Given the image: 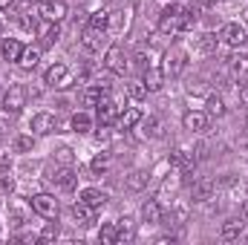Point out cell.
Listing matches in <instances>:
<instances>
[{
  "mask_svg": "<svg viewBox=\"0 0 248 245\" xmlns=\"http://www.w3.org/2000/svg\"><path fill=\"white\" fill-rule=\"evenodd\" d=\"M38 61H41V46H23V52H20V66L23 69H35L38 66Z\"/></svg>",
  "mask_w": 248,
  "mask_h": 245,
  "instance_id": "cell-24",
  "label": "cell"
},
{
  "mask_svg": "<svg viewBox=\"0 0 248 245\" xmlns=\"http://www.w3.org/2000/svg\"><path fill=\"white\" fill-rule=\"evenodd\" d=\"M187 133H202L205 127H208V113H199V110H190L185 113V119H182Z\"/></svg>",
  "mask_w": 248,
  "mask_h": 245,
  "instance_id": "cell-13",
  "label": "cell"
},
{
  "mask_svg": "<svg viewBox=\"0 0 248 245\" xmlns=\"http://www.w3.org/2000/svg\"><path fill=\"white\" fill-rule=\"evenodd\" d=\"M144 182H147V176H144V173H130L127 187H130V190H139V187H144Z\"/></svg>",
  "mask_w": 248,
  "mask_h": 245,
  "instance_id": "cell-38",
  "label": "cell"
},
{
  "mask_svg": "<svg viewBox=\"0 0 248 245\" xmlns=\"http://www.w3.org/2000/svg\"><path fill=\"white\" fill-rule=\"evenodd\" d=\"M6 170H9V159L3 156V159H0V173H6Z\"/></svg>",
  "mask_w": 248,
  "mask_h": 245,
  "instance_id": "cell-45",
  "label": "cell"
},
{
  "mask_svg": "<svg viewBox=\"0 0 248 245\" xmlns=\"http://www.w3.org/2000/svg\"><path fill=\"white\" fill-rule=\"evenodd\" d=\"M196 159H199V156H196L193 150H187V147H176V150L170 153V162H173L182 173H190V170L196 168Z\"/></svg>",
  "mask_w": 248,
  "mask_h": 245,
  "instance_id": "cell-10",
  "label": "cell"
},
{
  "mask_svg": "<svg viewBox=\"0 0 248 245\" xmlns=\"http://www.w3.org/2000/svg\"><path fill=\"white\" fill-rule=\"evenodd\" d=\"M29 127H32V136H49L55 130V116L52 113H35Z\"/></svg>",
  "mask_w": 248,
  "mask_h": 245,
  "instance_id": "cell-11",
  "label": "cell"
},
{
  "mask_svg": "<svg viewBox=\"0 0 248 245\" xmlns=\"http://www.w3.org/2000/svg\"><path fill=\"white\" fill-rule=\"evenodd\" d=\"M20 52H23V46H20V41H15V38H6V41L0 44V55H3L6 61H20Z\"/></svg>",
  "mask_w": 248,
  "mask_h": 245,
  "instance_id": "cell-19",
  "label": "cell"
},
{
  "mask_svg": "<svg viewBox=\"0 0 248 245\" xmlns=\"http://www.w3.org/2000/svg\"><path fill=\"white\" fill-rule=\"evenodd\" d=\"M3 130H6V124H3V122H0V136H3Z\"/></svg>",
  "mask_w": 248,
  "mask_h": 245,
  "instance_id": "cell-46",
  "label": "cell"
},
{
  "mask_svg": "<svg viewBox=\"0 0 248 245\" xmlns=\"http://www.w3.org/2000/svg\"><path fill=\"white\" fill-rule=\"evenodd\" d=\"M104 92H107V84H104V81L87 87V90H84V104H87V107H98V101L104 98Z\"/></svg>",
  "mask_w": 248,
  "mask_h": 245,
  "instance_id": "cell-20",
  "label": "cell"
},
{
  "mask_svg": "<svg viewBox=\"0 0 248 245\" xmlns=\"http://www.w3.org/2000/svg\"><path fill=\"white\" fill-rule=\"evenodd\" d=\"M78 199H81V202H87L93 211H98V208H104V205H107V193H101L98 187H84Z\"/></svg>",
  "mask_w": 248,
  "mask_h": 245,
  "instance_id": "cell-14",
  "label": "cell"
},
{
  "mask_svg": "<svg viewBox=\"0 0 248 245\" xmlns=\"http://www.w3.org/2000/svg\"><path fill=\"white\" fill-rule=\"evenodd\" d=\"M182 15H185V6H179V3H170V6H165L162 9V17H159V29L168 35H173V32H182Z\"/></svg>",
  "mask_w": 248,
  "mask_h": 245,
  "instance_id": "cell-2",
  "label": "cell"
},
{
  "mask_svg": "<svg viewBox=\"0 0 248 245\" xmlns=\"http://www.w3.org/2000/svg\"><path fill=\"white\" fill-rule=\"evenodd\" d=\"M219 38H222L228 46H234V49H237V46H243V44L248 41V32H246V26H243V23H225Z\"/></svg>",
  "mask_w": 248,
  "mask_h": 245,
  "instance_id": "cell-8",
  "label": "cell"
},
{
  "mask_svg": "<svg viewBox=\"0 0 248 245\" xmlns=\"http://www.w3.org/2000/svg\"><path fill=\"white\" fill-rule=\"evenodd\" d=\"M38 15L46 23H61L63 17H66V3L63 0H44L41 9H38Z\"/></svg>",
  "mask_w": 248,
  "mask_h": 245,
  "instance_id": "cell-6",
  "label": "cell"
},
{
  "mask_svg": "<svg viewBox=\"0 0 248 245\" xmlns=\"http://www.w3.org/2000/svg\"><path fill=\"white\" fill-rule=\"evenodd\" d=\"M9 219H12V225H23V219H26V208H20L15 199L9 202Z\"/></svg>",
  "mask_w": 248,
  "mask_h": 245,
  "instance_id": "cell-32",
  "label": "cell"
},
{
  "mask_svg": "<svg viewBox=\"0 0 248 245\" xmlns=\"http://www.w3.org/2000/svg\"><path fill=\"white\" fill-rule=\"evenodd\" d=\"M205 113H208V116H214V119L225 116V98H222L219 92H211V95H208V101H205Z\"/></svg>",
  "mask_w": 248,
  "mask_h": 245,
  "instance_id": "cell-21",
  "label": "cell"
},
{
  "mask_svg": "<svg viewBox=\"0 0 248 245\" xmlns=\"http://www.w3.org/2000/svg\"><path fill=\"white\" fill-rule=\"evenodd\" d=\"M72 216H75L78 225H93V208L87 202H81V199L72 205Z\"/></svg>",
  "mask_w": 248,
  "mask_h": 245,
  "instance_id": "cell-22",
  "label": "cell"
},
{
  "mask_svg": "<svg viewBox=\"0 0 248 245\" xmlns=\"http://www.w3.org/2000/svg\"><path fill=\"white\" fill-rule=\"evenodd\" d=\"M44 81H46L52 90H63V87H69V69H66L63 63H52V66L44 72Z\"/></svg>",
  "mask_w": 248,
  "mask_h": 245,
  "instance_id": "cell-9",
  "label": "cell"
},
{
  "mask_svg": "<svg viewBox=\"0 0 248 245\" xmlns=\"http://www.w3.org/2000/svg\"><path fill=\"white\" fill-rule=\"evenodd\" d=\"M3 95H6V92H3V90H0V104H3Z\"/></svg>",
  "mask_w": 248,
  "mask_h": 245,
  "instance_id": "cell-48",
  "label": "cell"
},
{
  "mask_svg": "<svg viewBox=\"0 0 248 245\" xmlns=\"http://www.w3.org/2000/svg\"><path fill=\"white\" fill-rule=\"evenodd\" d=\"M139 122H141V110L139 107H127V110H122V116H119L122 130H133Z\"/></svg>",
  "mask_w": 248,
  "mask_h": 245,
  "instance_id": "cell-25",
  "label": "cell"
},
{
  "mask_svg": "<svg viewBox=\"0 0 248 245\" xmlns=\"http://www.w3.org/2000/svg\"><path fill=\"white\" fill-rule=\"evenodd\" d=\"M58 159H61V165H72V150L69 147H61L58 150Z\"/></svg>",
  "mask_w": 248,
  "mask_h": 245,
  "instance_id": "cell-42",
  "label": "cell"
},
{
  "mask_svg": "<svg viewBox=\"0 0 248 245\" xmlns=\"http://www.w3.org/2000/svg\"><path fill=\"white\" fill-rule=\"evenodd\" d=\"M52 179L58 182V187H61V190H72V187L78 184V173L72 170V165H63V168L55 173V176H52Z\"/></svg>",
  "mask_w": 248,
  "mask_h": 245,
  "instance_id": "cell-17",
  "label": "cell"
},
{
  "mask_svg": "<svg viewBox=\"0 0 248 245\" xmlns=\"http://www.w3.org/2000/svg\"><path fill=\"white\" fill-rule=\"evenodd\" d=\"M240 101L248 107V87H243V90H240Z\"/></svg>",
  "mask_w": 248,
  "mask_h": 245,
  "instance_id": "cell-43",
  "label": "cell"
},
{
  "mask_svg": "<svg viewBox=\"0 0 248 245\" xmlns=\"http://www.w3.org/2000/svg\"><path fill=\"white\" fill-rule=\"evenodd\" d=\"M98 240H101L104 245L119 243V222H107V225H101V231H98Z\"/></svg>",
  "mask_w": 248,
  "mask_h": 245,
  "instance_id": "cell-27",
  "label": "cell"
},
{
  "mask_svg": "<svg viewBox=\"0 0 248 245\" xmlns=\"http://www.w3.org/2000/svg\"><path fill=\"white\" fill-rule=\"evenodd\" d=\"M29 205H32V211H35L38 216H44V219H55V216H58V199H55L52 193H38V196L29 199Z\"/></svg>",
  "mask_w": 248,
  "mask_h": 245,
  "instance_id": "cell-3",
  "label": "cell"
},
{
  "mask_svg": "<svg viewBox=\"0 0 248 245\" xmlns=\"http://www.w3.org/2000/svg\"><path fill=\"white\" fill-rule=\"evenodd\" d=\"M107 26H110V12H107V9H98V12L90 15V29H101V32H107Z\"/></svg>",
  "mask_w": 248,
  "mask_h": 245,
  "instance_id": "cell-28",
  "label": "cell"
},
{
  "mask_svg": "<svg viewBox=\"0 0 248 245\" xmlns=\"http://www.w3.org/2000/svg\"><path fill=\"white\" fill-rule=\"evenodd\" d=\"M15 150H20V153L32 150V136H17L15 138Z\"/></svg>",
  "mask_w": 248,
  "mask_h": 245,
  "instance_id": "cell-39",
  "label": "cell"
},
{
  "mask_svg": "<svg viewBox=\"0 0 248 245\" xmlns=\"http://www.w3.org/2000/svg\"><path fill=\"white\" fill-rule=\"evenodd\" d=\"M119 240H133V219H119Z\"/></svg>",
  "mask_w": 248,
  "mask_h": 245,
  "instance_id": "cell-37",
  "label": "cell"
},
{
  "mask_svg": "<svg viewBox=\"0 0 248 245\" xmlns=\"http://www.w3.org/2000/svg\"><path fill=\"white\" fill-rule=\"evenodd\" d=\"M217 44H219V38H217L214 32H205V35H199L196 49H199L202 55H211V52H217Z\"/></svg>",
  "mask_w": 248,
  "mask_h": 245,
  "instance_id": "cell-26",
  "label": "cell"
},
{
  "mask_svg": "<svg viewBox=\"0 0 248 245\" xmlns=\"http://www.w3.org/2000/svg\"><path fill=\"white\" fill-rule=\"evenodd\" d=\"M6 113H12V116H17L23 107H26V90L20 87V84H15V87H9L6 90V95H3V104H0Z\"/></svg>",
  "mask_w": 248,
  "mask_h": 245,
  "instance_id": "cell-4",
  "label": "cell"
},
{
  "mask_svg": "<svg viewBox=\"0 0 248 245\" xmlns=\"http://www.w3.org/2000/svg\"><path fill=\"white\" fill-rule=\"evenodd\" d=\"M211 193H214V182H199L193 187V202H205V199H211Z\"/></svg>",
  "mask_w": 248,
  "mask_h": 245,
  "instance_id": "cell-31",
  "label": "cell"
},
{
  "mask_svg": "<svg viewBox=\"0 0 248 245\" xmlns=\"http://www.w3.org/2000/svg\"><path fill=\"white\" fill-rule=\"evenodd\" d=\"M61 237V231H58V225H46L41 234H38V243H55Z\"/></svg>",
  "mask_w": 248,
  "mask_h": 245,
  "instance_id": "cell-36",
  "label": "cell"
},
{
  "mask_svg": "<svg viewBox=\"0 0 248 245\" xmlns=\"http://www.w3.org/2000/svg\"><path fill=\"white\" fill-rule=\"evenodd\" d=\"M69 124H72V130H75V133H90V130H93V119H90L87 113H75Z\"/></svg>",
  "mask_w": 248,
  "mask_h": 245,
  "instance_id": "cell-30",
  "label": "cell"
},
{
  "mask_svg": "<svg viewBox=\"0 0 248 245\" xmlns=\"http://www.w3.org/2000/svg\"><path fill=\"white\" fill-rule=\"evenodd\" d=\"M228 69H231V78L234 81H248V55H231L228 58Z\"/></svg>",
  "mask_w": 248,
  "mask_h": 245,
  "instance_id": "cell-12",
  "label": "cell"
},
{
  "mask_svg": "<svg viewBox=\"0 0 248 245\" xmlns=\"http://www.w3.org/2000/svg\"><path fill=\"white\" fill-rule=\"evenodd\" d=\"M23 3H41V0H23Z\"/></svg>",
  "mask_w": 248,
  "mask_h": 245,
  "instance_id": "cell-47",
  "label": "cell"
},
{
  "mask_svg": "<svg viewBox=\"0 0 248 245\" xmlns=\"http://www.w3.org/2000/svg\"><path fill=\"white\" fill-rule=\"evenodd\" d=\"M147 133L150 136H162V124L156 122V119H147Z\"/></svg>",
  "mask_w": 248,
  "mask_h": 245,
  "instance_id": "cell-41",
  "label": "cell"
},
{
  "mask_svg": "<svg viewBox=\"0 0 248 245\" xmlns=\"http://www.w3.org/2000/svg\"><path fill=\"white\" fill-rule=\"evenodd\" d=\"M240 234H243V219H228V222H222V228H219V237H222L225 243L237 240Z\"/></svg>",
  "mask_w": 248,
  "mask_h": 245,
  "instance_id": "cell-23",
  "label": "cell"
},
{
  "mask_svg": "<svg viewBox=\"0 0 248 245\" xmlns=\"http://www.w3.org/2000/svg\"><path fill=\"white\" fill-rule=\"evenodd\" d=\"M0 190H3V193H12V190H15V179H12L9 173H0Z\"/></svg>",
  "mask_w": 248,
  "mask_h": 245,
  "instance_id": "cell-40",
  "label": "cell"
},
{
  "mask_svg": "<svg viewBox=\"0 0 248 245\" xmlns=\"http://www.w3.org/2000/svg\"><path fill=\"white\" fill-rule=\"evenodd\" d=\"M185 66H187V55H185L182 46H170V49L165 52V63H162L165 78H179Z\"/></svg>",
  "mask_w": 248,
  "mask_h": 245,
  "instance_id": "cell-1",
  "label": "cell"
},
{
  "mask_svg": "<svg viewBox=\"0 0 248 245\" xmlns=\"http://www.w3.org/2000/svg\"><path fill=\"white\" fill-rule=\"evenodd\" d=\"M122 110H124L122 98H101V101H98V113H95V116H98V124H107V127H110V124L122 116Z\"/></svg>",
  "mask_w": 248,
  "mask_h": 245,
  "instance_id": "cell-5",
  "label": "cell"
},
{
  "mask_svg": "<svg viewBox=\"0 0 248 245\" xmlns=\"http://www.w3.org/2000/svg\"><path fill=\"white\" fill-rule=\"evenodd\" d=\"M144 84H147V90L150 92H156V90H162V84H165V72L156 66V63H147V72H144V78H141Z\"/></svg>",
  "mask_w": 248,
  "mask_h": 245,
  "instance_id": "cell-15",
  "label": "cell"
},
{
  "mask_svg": "<svg viewBox=\"0 0 248 245\" xmlns=\"http://www.w3.org/2000/svg\"><path fill=\"white\" fill-rule=\"evenodd\" d=\"M101 41H104V32H101V29H90V26H87L84 38H81V46H84L87 52H98V49H101Z\"/></svg>",
  "mask_w": 248,
  "mask_h": 245,
  "instance_id": "cell-18",
  "label": "cell"
},
{
  "mask_svg": "<svg viewBox=\"0 0 248 245\" xmlns=\"http://www.w3.org/2000/svg\"><path fill=\"white\" fill-rule=\"evenodd\" d=\"M58 38H61V26H58V23H49V26L44 29V46H52Z\"/></svg>",
  "mask_w": 248,
  "mask_h": 245,
  "instance_id": "cell-34",
  "label": "cell"
},
{
  "mask_svg": "<svg viewBox=\"0 0 248 245\" xmlns=\"http://www.w3.org/2000/svg\"><path fill=\"white\" fill-rule=\"evenodd\" d=\"M162 205H159V199H147L144 205H141V219L147 222V225H153V222H162Z\"/></svg>",
  "mask_w": 248,
  "mask_h": 245,
  "instance_id": "cell-16",
  "label": "cell"
},
{
  "mask_svg": "<svg viewBox=\"0 0 248 245\" xmlns=\"http://www.w3.org/2000/svg\"><path fill=\"white\" fill-rule=\"evenodd\" d=\"M110 162H113V159H110V153H98V156L90 162V170H93L95 176H104V173L110 170Z\"/></svg>",
  "mask_w": 248,
  "mask_h": 245,
  "instance_id": "cell-29",
  "label": "cell"
},
{
  "mask_svg": "<svg viewBox=\"0 0 248 245\" xmlns=\"http://www.w3.org/2000/svg\"><path fill=\"white\" fill-rule=\"evenodd\" d=\"M38 17H41V15H32V12H23V15H20V26H23L26 32H38Z\"/></svg>",
  "mask_w": 248,
  "mask_h": 245,
  "instance_id": "cell-35",
  "label": "cell"
},
{
  "mask_svg": "<svg viewBox=\"0 0 248 245\" xmlns=\"http://www.w3.org/2000/svg\"><path fill=\"white\" fill-rule=\"evenodd\" d=\"M173 243V237H159V240H156V245H170Z\"/></svg>",
  "mask_w": 248,
  "mask_h": 245,
  "instance_id": "cell-44",
  "label": "cell"
},
{
  "mask_svg": "<svg viewBox=\"0 0 248 245\" xmlns=\"http://www.w3.org/2000/svg\"><path fill=\"white\" fill-rule=\"evenodd\" d=\"M127 92H130V95H133L136 101H144L150 90H147V84H144V81H133V84L127 87Z\"/></svg>",
  "mask_w": 248,
  "mask_h": 245,
  "instance_id": "cell-33",
  "label": "cell"
},
{
  "mask_svg": "<svg viewBox=\"0 0 248 245\" xmlns=\"http://www.w3.org/2000/svg\"><path fill=\"white\" fill-rule=\"evenodd\" d=\"M104 66H107V72H113V75H127L130 63H127V58H124L122 46H110V49H107V55H104Z\"/></svg>",
  "mask_w": 248,
  "mask_h": 245,
  "instance_id": "cell-7",
  "label": "cell"
}]
</instances>
